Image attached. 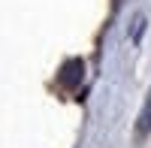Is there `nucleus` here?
<instances>
[{
    "mask_svg": "<svg viewBox=\"0 0 151 148\" xmlns=\"http://www.w3.org/2000/svg\"><path fill=\"white\" fill-rule=\"evenodd\" d=\"M82 76H85V64H82L79 57H73V60H67V64L60 67L58 82L64 85V88H79V85H82Z\"/></svg>",
    "mask_w": 151,
    "mask_h": 148,
    "instance_id": "1",
    "label": "nucleus"
},
{
    "mask_svg": "<svg viewBox=\"0 0 151 148\" xmlns=\"http://www.w3.org/2000/svg\"><path fill=\"white\" fill-rule=\"evenodd\" d=\"M139 133H148L151 130V94H148V103H145V109H142V115H139V127H136Z\"/></svg>",
    "mask_w": 151,
    "mask_h": 148,
    "instance_id": "2",
    "label": "nucleus"
}]
</instances>
